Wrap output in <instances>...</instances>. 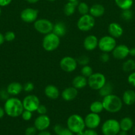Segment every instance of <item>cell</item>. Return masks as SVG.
I'll return each mask as SVG.
<instances>
[{"label": "cell", "mask_w": 135, "mask_h": 135, "mask_svg": "<svg viewBox=\"0 0 135 135\" xmlns=\"http://www.w3.org/2000/svg\"><path fill=\"white\" fill-rule=\"evenodd\" d=\"M3 108L5 114L13 118L21 116L24 110L22 101L16 97L9 98L5 100Z\"/></svg>", "instance_id": "cell-1"}, {"label": "cell", "mask_w": 135, "mask_h": 135, "mask_svg": "<svg viewBox=\"0 0 135 135\" xmlns=\"http://www.w3.org/2000/svg\"><path fill=\"white\" fill-rule=\"evenodd\" d=\"M102 103L104 110L111 113H115L120 112L123 105L122 99L113 94L103 97Z\"/></svg>", "instance_id": "cell-2"}, {"label": "cell", "mask_w": 135, "mask_h": 135, "mask_svg": "<svg viewBox=\"0 0 135 135\" xmlns=\"http://www.w3.org/2000/svg\"><path fill=\"white\" fill-rule=\"evenodd\" d=\"M67 127L74 134L83 131L86 128L84 119L78 114L71 115L68 118Z\"/></svg>", "instance_id": "cell-3"}, {"label": "cell", "mask_w": 135, "mask_h": 135, "mask_svg": "<svg viewBox=\"0 0 135 135\" xmlns=\"http://www.w3.org/2000/svg\"><path fill=\"white\" fill-rule=\"evenodd\" d=\"M60 44V38L52 32L46 34L42 39V46L46 51H53L56 50Z\"/></svg>", "instance_id": "cell-4"}, {"label": "cell", "mask_w": 135, "mask_h": 135, "mask_svg": "<svg viewBox=\"0 0 135 135\" xmlns=\"http://www.w3.org/2000/svg\"><path fill=\"white\" fill-rule=\"evenodd\" d=\"M106 83L107 80L105 76L101 73H93L89 77L87 78V85L94 90H100Z\"/></svg>", "instance_id": "cell-5"}, {"label": "cell", "mask_w": 135, "mask_h": 135, "mask_svg": "<svg viewBox=\"0 0 135 135\" xmlns=\"http://www.w3.org/2000/svg\"><path fill=\"white\" fill-rule=\"evenodd\" d=\"M120 131L119 121L115 119L106 120L101 126V132L103 135H117Z\"/></svg>", "instance_id": "cell-6"}, {"label": "cell", "mask_w": 135, "mask_h": 135, "mask_svg": "<svg viewBox=\"0 0 135 135\" xmlns=\"http://www.w3.org/2000/svg\"><path fill=\"white\" fill-rule=\"evenodd\" d=\"M95 20L90 14L81 15L77 22V26L80 31L88 32L95 26Z\"/></svg>", "instance_id": "cell-7"}, {"label": "cell", "mask_w": 135, "mask_h": 135, "mask_svg": "<svg viewBox=\"0 0 135 135\" xmlns=\"http://www.w3.org/2000/svg\"><path fill=\"white\" fill-rule=\"evenodd\" d=\"M116 46V40L110 35H106L101 37L98 42V47L102 52H112Z\"/></svg>", "instance_id": "cell-8"}, {"label": "cell", "mask_w": 135, "mask_h": 135, "mask_svg": "<svg viewBox=\"0 0 135 135\" xmlns=\"http://www.w3.org/2000/svg\"><path fill=\"white\" fill-rule=\"evenodd\" d=\"M53 26L54 24L50 20L46 18H39V19L37 18L33 22V26L34 29L40 34L44 35L52 32L53 30Z\"/></svg>", "instance_id": "cell-9"}, {"label": "cell", "mask_w": 135, "mask_h": 135, "mask_svg": "<svg viewBox=\"0 0 135 135\" xmlns=\"http://www.w3.org/2000/svg\"><path fill=\"white\" fill-rule=\"evenodd\" d=\"M24 109L31 112H37L38 105L40 104V100L36 95L29 94L25 96L22 101Z\"/></svg>", "instance_id": "cell-10"}, {"label": "cell", "mask_w": 135, "mask_h": 135, "mask_svg": "<svg viewBox=\"0 0 135 135\" xmlns=\"http://www.w3.org/2000/svg\"><path fill=\"white\" fill-rule=\"evenodd\" d=\"M78 65L76 59L71 56L64 57L60 61V67L61 69L66 73H71L75 71Z\"/></svg>", "instance_id": "cell-11"}, {"label": "cell", "mask_w": 135, "mask_h": 135, "mask_svg": "<svg viewBox=\"0 0 135 135\" xmlns=\"http://www.w3.org/2000/svg\"><path fill=\"white\" fill-rule=\"evenodd\" d=\"M38 11L37 9L31 7L24 9L20 14V18L23 22L26 23L34 22L38 18Z\"/></svg>", "instance_id": "cell-12"}, {"label": "cell", "mask_w": 135, "mask_h": 135, "mask_svg": "<svg viewBox=\"0 0 135 135\" xmlns=\"http://www.w3.org/2000/svg\"><path fill=\"white\" fill-rule=\"evenodd\" d=\"M101 121V119L99 114L92 112L86 115L84 118L85 125L87 129H95L100 125Z\"/></svg>", "instance_id": "cell-13"}, {"label": "cell", "mask_w": 135, "mask_h": 135, "mask_svg": "<svg viewBox=\"0 0 135 135\" xmlns=\"http://www.w3.org/2000/svg\"><path fill=\"white\" fill-rule=\"evenodd\" d=\"M50 125V119L46 115H39L34 121V126L37 131L47 130Z\"/></svg>", "instance_id": "cell-14"}, {"label": "cell", "mask_w": 135, "mask_h": 135, "mask_svg": "<svg viewBox=\"0 0 135 135\" xmlns=\"http://www.w3.org/2000/svg\"><path fill=\"white\" fill-rule=\"evenodd\" d=\"M129 47L124 44L116 45L112 51L114 58L119 60L124 59L129 55Z\"/></svg>", "instance_id": "cell-15"}, {"label": "cell", "mask_w": 135, "mask_h": 135, "mask_svg": "<svg viewBox=\"0 0 135 135\" xmlns=\"http://www.w3.org/2000/svg\"><path fill=\"white\" fill-rule=\"evenodd\" d=\"M98 42H99V40L97 37L95 36V35L91 34L86 36L83 40V47L87 51H93L98 47Z\"/></svg>", "instance_id": "cell-16"}, {"label": "cell", "mask_w": 135, "mask_h": 135, "mask_svg": "<svg viewBox=\"0 0 135 135\" xmlns=\"http://www.w3.org/2000/svg\"><path fill=\"white\" fill-rule=\"evenodd\" d=\"M78 95V90L74 86L64 88L61 93V96L64 101L71 102L75 100Z\"/></svg>", "instance_id": "cell-17"}, {"label": "cell", "mask_w": 135, "mask_h": 135, "mask_svg": "<svg viewBox=\"0 0 135 135\" xmlns=\"http://www.w3.org/2000/svg\"><path fill=\"white\" fill-rule=\"evenodd\" d=\"M108 32L110 36L116 38H119L123 34V28L120 24L117 22H111L109 25Z\"/></svg>", "instance_id": "cell-18"}, {"label": "cell", "mask_w": 135, "mask_h": 135, "mask_svg": "<svg viewBox=\"0 0 135 135\" xmlns=\"http://www.w3.org/2000/svg\"><path fill=\"white\" fill-rule=\"evenodd\" d=\"M44 94L50 100H56L60 95L59 90L58 87L52 84H48L44 88Z\"/></svg>", "instance_id": "cell-19"}, {"label": "cell", "mask_w": 135, "mask_h": 135, "mask_svg": "<svg viewBox=\"0 0 135 135\" xmlns=\"http://www.w3.org/2000/svg\"><path fill=\"white\" fill-rule=\"evenodd\" d=\"M6 90L9 95L15 96L19 94L23 90V86L19 82H13L7 86Z\"/></svg>", "instance_id": "cell-20"}, {"label": "cell", "mask_w": 135, "mask_h": 135, "mask_svg": "<svg viewBox=\"0 0 135 135\" xmlns=\"http://www.w3.org/2000/svg\"><path fill=\"white\" fill-rule=\"evenodd\" d=\"M105 12V9L103 5L99 3H96L93 5L89 7V14L91 15L94 18H98L103 16Z\"/></svg>", "instance_id": "cell-21"}, {"label": "cell", "mask_w": 135, "mask_h": 135, "mask_svg": "<svg viewBox=\"0 0 135 135\" xmlns=\"http://www.w3.org/2000/svg\"><path fill=\"white\" fill-rule=\"evenodd\" d=\"M87 85V78L83 75H77L72 80V86L78 90L82 89Z\"/></svg>", "instance_id": "cell-22"}, {"label": "cell", "mask_w": 135, "mask_h": 135, "mask_svg": "<svg viewBox=\"0 0 135 135\" xmlns=\"http://www.w3.org/2000/svg\"><path fill=\"white\" fill-rule=\"evenodd\" d=\"M52 32L60 38L64 37L67 33V26L64 22H58L54 24Z\"/></svg>", "instance_id": "cell-23"}, {"label": "cell", "mask_w": 135, "mask_h": 135, "mask_svg": "<svg viewBox=\"0 0 135 135\" xmlns=\"http://www.w3.org/2000/svg\"><path fill=\"white\" fill-rule=\"evenodd\" d=\"M123 104L127 105H132L135 103V92L132 90L124 91L122 97Z\"/></svg>", "instance_id": "cell-24"}, {"label": "cell", "mask_w": 135, "mask_h": 135, "mask_svg": "<svg viewBox=\"0 0 135 135\" xmlns=\"http://www.w3.org/2000/svg\"><path fill=\"white\" fill-rule=\"evenodd\" d=\"M78 1H68L64 7V13L67 17L73 15L75 12L78 5Z\"/></svg>", "instance_id": "cell-25"}, {"label": "cell", "mask_w": 135, "mask_h": 135, "mask_svg": "<svg viewBox=\"0 0 135 135\" xmlns=\"http://www.w3.org/2000/svg\"><path fill=\"white\" fill-rule=\"evenodd\" d=\"M119 124H120V130L124 131H129L132 129L134 125L133 121L132 119L129 117H123L120 121H119Z\"/></svg>", "instance_id": "cell-26"}, {"label": "cell", "mask_w": 135, "mask_h": 135, "mask_svg": "<svg viewBox=\"0 0 135 135\" xmlns=\"http://www.w3.org/2000/svg\"><path fill=\"white\" fill-rule=\"evenodd\" d=\"M89 109L90 112H92V113H97V114H99V113H101L103 110H104V108H103V103H102V101H94L90 104L89 105Z\"/></svg>", "instance_id": "cell-27"}, {"label": "cell", "mask_w": 135, "mask_h": 135, "mask_svg": "<svg viewBox=\"0 0 135 135\" xmlns=\"http://www.w3.org/2000/svg\"><path fill=\"white\" fill-rule=\"evenodd\" d=\"M54 131L56 135H74L68 127H64L61 125H56L54 127Z\"/></svg>", "instance_id": "cell-28"}, {"label": "cell", "mask_w": 135, "mask_h": 135, "mask_svg": "<svg viewBox=\"0 0 135 135\" xmlns=\"http://www.w3.org/2000/svg\"><path fill=\"white\" fill-rule=\"evenodd\" d=\"M112 90H113V86L112 84L110 83H106L105 85L98 91H99V94L103 98L112 94Z\"/></svg>", "instance_id": "cell-29"}, {"label": "cell", "mask_w": 135, "mask_h": 135, "mask_svg": "<svg viewBox=\"0 0 135 135\" xmlns=\"http://www.w3.org/2000/svg\"><path fill=\"white\" fill-rule=\"evenodd\" d=\"M116 5L122 10L130 9L133 5V0H115Z\"/></svg>", "instance_id": "cell-30"}, {"label": "cell", "mask_w": 135, "mask_h": 135, "mask_svg": "<svg viewBox=\"0 0 135 135\" xmlns=\"http://www.w3.org/2000/svg\"><path fill=\"white\" fill-rule=\"evenodd\" d=\"M122 68H123V70L124 72H132L135 70V61L132 59H129L128 60L125 61L123 63Z\"/></svg>", "instance_id": "cell-31"}, {"label": "cell", "mask_w": 135, "mask_h": 135, "mask_svg": "<svg viewBox=\"0 0 135 135\" xmlns=\"http://www.w3.org/2000/svg\"><path fill=\"white\" fill-rule=\"evenodd\" d=\"M77 9L81 15L89 14V7L85 2L79 3L77 7Z\"/></svg>", "instance_id": "cell-32"}, {"label": "cell", "mask_w": 135, "mask_h": 135, "mask_svg": "<svg viewBox=\"0 0 135 135\" xmlns=\"http://www.w3.org/2000/svg\"><path fill=\"white\" fill-rule=\"evenodd\" d=\"M93 73V69L91 68V66H89V65L82 66V69H81V75L84 76L85 77L88 78Z\"/></svg>", "instance_id": "cell-33"}, {"label": "cell", "mask_w": 135, "mask_h": 135, "mask_svg": "<svg viewBox=\"0 0 135 135\" xmlns=\"http://www.w3.org/2000/svg\"><path fill=\"white\" fill-rule=\"evenodd\" d=\"M120 16L124 21H129L133 17V13L130 9H126V10H123Z\"/></svg>", "instance_id": "cell-34"}, {"label": "cell", "mask_w": 135, "mask_h": 135, "mask_svg": "<svg viewBox=\"0 0 135 135\" xmlns=\"http://www.w3.org/2000/svg\"><path fill=\"white\" fill-rule=\"evenodd\" d=\"M77 62H78V64H79V65L84 66L87 65L89 63V57L87 55H82L81 56H79L78 59H76Z\"/></svg>", "instance_id": "cell-35"}, {"label": "cell", "mask_w": 135, "mask_h": 135, "mask_svg": "<svg viewBox=\"0 0 135 135\" xmlns=\"http://www.w3.org/2000/svg\"><path fill=\"white\" fill-rule=\"evenodd\" d=\"M21 116L24 121H30L32 119V117H33V112H30V111L26 110V109H24Z\"/></svg>", "instance_id": "cell-36"}, {"label": "cell", "mask_w": 135, "mask_h": 135, "mask_svg": "<svg viewBox=\"0 0 135 135\" xmlns=\"http://www.w3.org/2000/svg\"><path fill=\"white\" fill-rule=\"evenodd\" d=\"M15 34L13 31H7L4 34L5 40L7 42H13L15 39Z\"/></svg>", "instance_id": "cell-37"}, {"label": "cell", "mask_w": 135, "mask_h": 135, "mask_svg": "<svg viewBox=\"0 0 135 135\" xmlns=\"http://www.w3.org/2000/svg\"><path fill=\"white\" fill-rule=\"evenodd\" d=\"M23 86V90L26 92H31L34 90V85L32 82H27L25 83Z\"/></svg>", "instance_id": "cell-38"}, {"label": "cell", "mask_w": 135, "mask_h": 135, "mask_svg": "<svg viewBox=\"0 0 135 135\" xmlns=\"http://www.w3.org/2000/svg\"><path fill=\"white\" fill-rule=\"evenodd\" d=\"M25 135H36L37 134V129L34 126H30L26 128L25 131Z\"/></svg>", "instance_id": "cell-39"}, {"label": "cell", "mask_w": 135, "mask_h": 135, "mask_svg": "<svg viewBox=\"0 0 135 135\" xmlns=\"http://www.w3.org/2000/svg\"><path fill=\"white\" fill-rule=\"evenodd\" d=\"M127 80H128V83L131 86L135 87V71H132L130 73V75L128 76V79H127Z\"/></svg>", "instance_id": "cell-40"}, {"label": "cell", "mask_w": 135, "mask_h": 135, "mask_svg": "<svg viewBox=\"0 0 135 135\" xmlns=\"http://www.w3.org/2000/svg\"><path fill=\"white\" fill-rule=\"evenodd\" d=\"M37 112L39 115H46L47 113V108L43 104H40L37 108Z\"/></svg>", "instance_id": "cell-41"}, {"label": "cell", "mask_w": 135, "mask_h": 135, "mask_svg": "<svg viewBox=\"0 0 135 135\" xmlns=\"http://www.w3.org/2000/svg\"><path fill=\"white\" fill-rule=\"evenodd\" d=\"M110 59V55L109 53L102 52L101 55L100 56V60L103 63H107L109 61Z\"/></svg>", "instance_id": "cell-42"}, {"label": "cell", "mask_w": 135, "mask_h": 135, "mask_svg": "<svg viewBox=\"0 0 135 135\" xmlns=\"http://www.w3.org/2000/svg\"><path fill=\"white\" fill-rule=\"evenodd\" d=\"M9 94L7 91V90L2 89L0 90V98L3 100H7L8 98H9Z\"/></svg>", "instance_id": "cell-43"}, {"label": "cell", "mask_w": 135, "mask_h": 135, "mask_svg": "<svg viewBox=\"0 0 135 135\" xmlns=\"http://www.w3.org/2000/svg\"><path fill=\"white\" fill-rule=\"evenodd\" d=\"M84 135H98V133L95 129H87L84 130Z\"/></svg>", "instance_id": "cell-44"}, {"label": "cell", "mask_w": 135, "mask_h": 135, "mask_svg": "<svg viewBox=\"0 0 135 135\" xmlns=\"http://www.w3.org/2000/svg\"><path fill=\"white\" fill-rule=\"evenodd\" d=\"M12 0H0V7H6L11 3Z\"/></svg>", "instance_id": "cell-45"}, {"label": "cell", "mask_w": 135, "mask_h": 135, "mask_svg": "<svg viewBox=\"0 0 135 135\" xmlns=\"http://www.w3.org/2000/svg\"><path fill=\"white\" fill-rule=\"evenodd\" d=\"M37 135H52L50 132H49L47 130H44V131H40L38 132L37 133Z\"/></svg>", "instance_id": "cell-46"}, {"label": "cell", "mask_w": 135, "mask_h": 135, "mask_svg": "<svg viewBox=\"0 0 135 135\" xmlns=\"http://www.w3.org/2000/svg\"><path fill=\"white\" fill-rule=\"evenodd\" d=\"M129 55L131 56H135V47H132L129 49Z\"/></svg>", "instance_id": "cell-47"}, {"label": "cell", "mask_w": 135, "mask_h": 135, "mask_svg": "<svg viewBox=\"0 0 135 135\" xmlns=\"http://www.w3.org/2000/svg\"><path fill=\"white\" fill-rule=\"evenodd\" d=\"M5 110H4V108H3L2 107L0 106V119L3 118V116L5 115Z\"/></svg>", "instance_id": "cell-48"}, {"label": "cell", "mask_w": 135, "mask_h": 135, "mask_svg": "<svg viewBox=\"0 0 135 135\" xmlns=\"http://www.w3.org/2000/svg\"><path fill=\"white\" fill-rule=\"evenodd\" d=\"M5 38H4V35L0 32V46H1V45H2L4 43V42H5Z\"/></svg>", "instance_id": "cell-49"}, {"label": "cell", "mask_w": 135, "mask_h": 135, "mask_svg": "<svg viewBox=\"0 0 135 135\" xmlns=\"http://www.w3.org/2000/svg\"><path fill=\"white\" fill-rule=\"evenodd\" d=\"M39 0H26V1H27L30 4H34V3H37Z\"/></svg>", "instance_id": "cell-50"}, {"label": "cell", "mask_w": 135, "mask_h": 135, "mask_svg": "<svg viewBox=\"0 0 135 135\" xmlns=\"http://www.w3.org/2000/svg\"><path fill=\"white\" fill-rule=\"evenodd\" d=\"M117 135H128V134H127V131H124L120 130V131H119V133H118Z\"/></svg>", "instance_id": "cell-51"}, {"label": "cell", "mask_w": 135, "mask_h": 135, "mask_svg": "<svg viewBox=\"0 0 135 135\" xmlns=\"http://www.w3.org/2000/svg\"><path fill=\"white\" fill-rule=\"evenodd\" d=\"M76 135H84V131L82 132H79V133H77Z\"/></svg>", "instance_id": "cell-52"}, {"label": "cell", "mask_w": 135, "mask_h": 135, "mask_svg": "<svg viewBox=\"0 0 135 135\" xmlns=\"http://www.w3.org/2000/svg\"><path fill=\"white\" fill-rule=\"evenodd\" d=\"M68 1H77L78 0H68Z\"/></svg>", "instance_id": "cell-53"}, {"label": "cell", "mask_w": 135, "mask_h": 135, "mask_svg": "<svg viewBox=\"0 0 135 135\" xmlns=\"http://www.w3.org/2000/svg\"><path fill=\"white\" fill-rule=\"evenodd\" d=\"M132 129H133V133L135 134V127H132Z\"/></svg>", "instance_id": "cell-54"}, {"label": "cell", "mask_w": 135, "mask_h": 135, "mask_svg": "<svg viewBox=\"0 0 135 135\" xmlns=\"http://www.w3.org/2000/svg\"><path fill=\"white\" fill-rule=\"evenodd\" d=\"M1 15V7H0V16Z\"/></svg>", "instance_id": "cell-55"}, {"label": "cell", "mask_w": 135, "mask_h": 135, "mask_svg": "<svg viewBox=\"0 0 135 135\" xmlns=\"http://www.w3.org/2000/svg\"><path fill=\"white\" fill-rule=\"evenodd\" d=\"M48 1H56V0H48Z\"/></svg>", "instance_id": "cell-56"}]
</instances>
